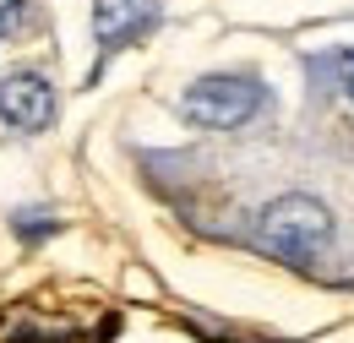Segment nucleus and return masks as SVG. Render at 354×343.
<instances>
[{
  "mask_svg": "<svg viewBox=\"0 0 354 343\" xmlns=\"http://www.w3.org/2000/svg\"><path fill=\"white\" fill-rule=\"evenodd\" d=\"M257 240H262L278 261L310 267L316 251H327V240H333V213H327V202L300 196V191H295V196H278V202H267L262 218H257Z\"/></svg>",
  "mask_w": 354,
  "mask_h": 343,
  "instance_id": "1",
  "label": "nucleus"
},
{
  "mask_svg": "<svg viewBox=\"0 0 354 343\" xmlns=\"http://www.w3.org/2000/svg\"><path fill=\"white\" fill-rule=\"evenodd\" d=\"M267 109V87L245 71H213L180 93V115L207 131H240Z\"/></svg>",
  "mask_w": 354,
  "mask_h": 343,
  "instance_id": "2",
  "label": "nucleus"
},
{
  "mask_svg": "<svg viewBox=\"0 0 354 343\" xmlns=\"http://www.w3.org/2000/svg\"><path fill=\"white\" fill-rule=\"evenodd\" d=\"M158 22V0H93V39H98V66L120 55Z\"/></svg>",
  "mask_w": 354,
  "mask_h": 343,
  "instance_id": "3",
  "label": "nucleus"
},
{
  "mask_svg": "<svg viewBox=\"0 0 354 343\" xmlns=\"http://www.w3.org/2000/svg\"><path fill=\"white\" fill-rule=\"evenodd\" d=\"M55 87L39 77V71H17L0 82V120L11 131H44L55 120Z\"/></svg>",
  "mask_w": 354,
  "mask_h": 343,
  "instance_id": "4",
  "label": "nucleus"
},
{
  "mask_svg": "<svg viewBox=\"0 0 354 343\" xmlns=\"http://www.w3.org/2000/svg\"><path fill=\"white\" fill-rule=\"evenodd\" d=\"M33 17V6L28 0H6L0 6V39H11V33H22V22Z\"/></svg>",
  "mask_w": 354,
  "mask_h": 343,
  "instance_id": "5",
  "label": "nucleus"
},
{
  "mask_svg": "<svg viewBox=\"0 0 354 343\" xmlns=\"http://www.w3.org/2000/svg\"><path fill=\"white\" fill-rule=\"evenodd\" d=\"M49 229H55L49 213H17V234H28V240H39V234H49Z\"/></svg>",
  "mask_w": 354,
  "mask_h": 343,
  "instance_id": "6",
  "label": "nucleus"
},
{
  "mask_svg": "<svg viewBox=\"0 0 354 343\" xmlns=\"http://www.w3.org/2000/svg\"><path fill=\"white\" fill-rule=\"evenodd\" d=\"M344 87H349V98H354V49L344 55Z\"/></svg>",
  "mask_w": 354,
  "mask_h": 343,
  "instance_id": "7",
  "label": "nucleus"
}]
</instances>
